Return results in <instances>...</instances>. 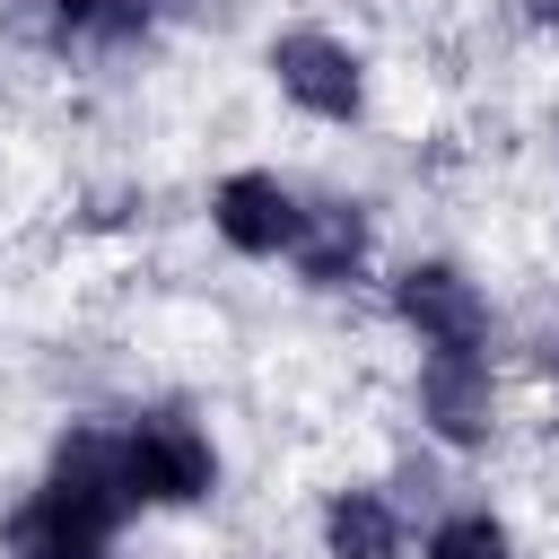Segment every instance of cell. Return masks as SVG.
I'll use <instances>...</instances> for the list:
<instances>
[{
    "label": "cell",
    "instance_id": "6da1fadb",
    "mask_svg": "<svg viewBox=\"0 0 559 559\" xmlns=\"http://www.w3.org/2000/svg\"><path fill=\"white\" fill-rule=\"evenodd\" d=\"M122 507H131V489H122L114 437L105 428H70L52 472H44V489L9 524V559H105Z\"/></svg>",
    "mask_w": 559,
    "mask_h": 559
},
{
    "label": "cell",
    "instance_id": "30bf717a",
    "mask_svg": "<svg viewBox=\"0 0 559 559\" xmlns=\"http://www.w3.org/2000/svg\"><path fill=\"white\" fill-rule=\"evenodd\" d=\"M419 559H515V542H507V524H489V515H445Z\"/></svg>",
    "mask_w": 559,
    "mask_h": 559
},
{
    "label": "cell",
    "instance_id": "3957f363",
    "mask_svg": "<svg viewBox=\"0 0 559 559\" xmlns=\"http://www.w3.org/2000/svg\"><path fill=\"white\" fill-rule=\"evenodd\" d=\"M271 79H280V96H288L297 114H314V122H349V114L367 105L358 52H349L341 35H323V26H288V35L271 44Z\"/></svg>",
    "mask_w": 559,
    "mask_h": 559
},
{
    "label": "cell",
    "instance_id": "9c48e42d",
    "mask_svg": "<svg viewBox=\"0 0 559 559\" xmlns=\"http://www.w3.org/2000/svg\"><path fill=\"white\" fill-rule=\"evenodd\" d=\"M44 9H52V26L79 35V44H122V35L148 26V0H44Z\"/></svg>",
    "mask_w": 559,
    "mask_h": 559
},
{
    "label": "cell",
    "instance_id": "52a82bcc",
    "mask_svg": "<svg viewBox=\"0 0 559 559\" xmlns=\"http://www.w3.org/2000/svg\"><path fill=\"white\" fill-rule=\"evenodd\" d=\"M288 253H297L306 288H349L358 262H367V210H358V201H323V210H306V227H297Z\"/></svg>",
    "mask_w": 559,
    "mask_h": 559
},
{
    "label": "cell",
    "instance_id": "8fae6325",
    "mask_svg": "<svg viewBox=\"0 0 559 559\" xmlns=\"http://www.w3.org/2000/svg\"><path fill=\"white\" fill-rule=\"evenodd\" d=\"M524 17L533 26H559V0H524Z\"/></svg>",
    "mask_w": 559,
    "mask_h": 559
},
{
    "label": "cell",
    "instance_id": "ba28073f",
    "mask_svg": "<svg viewBox=\"0 0 559 559\" xmlns=\"http://www.w3.org/2000/svg\"><path fill=\"white\" fill-rule=\"evenodd\" d=\"M323 550H332V559H402V515H393V498L341 489V498L323 507Z\"/></svg>",
    "mask_w": 559,
    "mask_h": 559
},
{
    "label": "cell",
    "instance_id": "7c38bea8",
    "mask_svg": "<svg viewBox=\"0 0 559 559\" xmlns=\"http://www.w3.org/2000/svg\"><path fill=\"white\" fill-rule=\"evenodd\" d=\"M550 367H559V341H550Z\"/></svg>",
    "mask_w": 559,
    "mask_h": 559
},
{
    "label": "cell",
    "instance_id": "8992f818",
    "mask_svg": "<svg viewBox=\"0 0 559 559\" xmlns=\"http://www.w3.org/2000/svg\"><path fill=\"white\" fill-rule=\"evenodd\" d=\"M210 227H218L236 253H288L297 227H306V210H297V192H288L280 175H227V183L210 192Z\"/></svg>",
    "mask_w": 559,
    "mask_h": 559
},
{
    "label": "cell",
    "instance_id": "7a4b0ae2",
    "mask_svg": "<svg viewBox=\"0 0 559 559\" xmlns=\"http://www.w3.org/2000/svg\"><path fill=\"white\" fill-rule=\"evenodd\" d=\"M114 454H122V489H131V507H192V498L218 489V454H210V437H201L192 419H175V411L131 419V428L114 437Z\"/></svg>",
    "mask_w": 559,
    "mask_h": 559
},
{
    "label": "cell",
    "instance_id": "5b68a950",
    "mask_svg": "<svg viewBox=\"0 0 559 559\" xmlns=\"http://www.w3.org/2000/svg\"><path fill=\"white\" fill-rule=\"evenodd\" d=\"M419 419H428L445 445H489V428H498V384H489V358L428 349V367H419Z\"/></svg>",
    "mask_w": 559,
    "mask_h": 559
},
{
    "label": "cell",
    "instance_id": "277c9868",
    "mask_svg": "<svg viewBox=\"0 0 559 559\" xmlns=\"http://www.w3.org/2000/svg\"><path fill=\"white\" fill-rule=\"evenodd\" d=\"M393 314L419 332V349L480 358V341H489V306H480V288H472L454 262H411V271L393 280Z\"/></svg>",
    "mask_w": 559,
    "mask_h": 559
}]
</instances>
